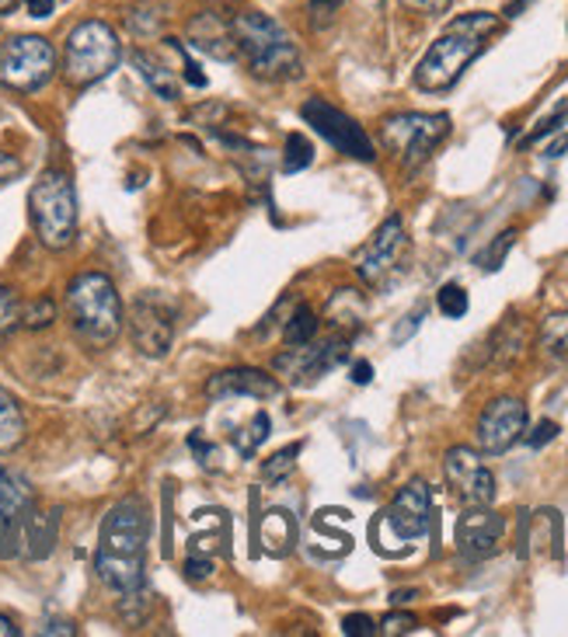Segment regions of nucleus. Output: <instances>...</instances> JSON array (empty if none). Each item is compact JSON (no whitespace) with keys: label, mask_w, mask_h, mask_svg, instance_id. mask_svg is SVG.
<instances>
[{"label":"nucleus","mask_w":568,"mask_h":637,"mask_svg":"<svg viewBox=\"0 0 568 637\" xmlns=\"http://www.w3.org/2000/svg\"><path fill=\"white\" fill-rule=\"evenodd\" d=\"M565 119H568V104H558V109H555L545 122H537V129H534V132H527L520 147H534V143H540L545 137H551V132H558V129L565 126Z\"/></svg>","instance_id":"72a5a7b5"},{"label":"nucleus","mask_w":568,"mask_h":637,"mask_svg":"<svg viewBox=\"0 0 568 637\" xmlns=\"http://www.w3.org/2000/svg\"><path fill=\"white\" fill-rule=\"evenodd\" d=\"M67 317L73 335L91 349H109L122 331V300L106 272H81L67 286Z\"/></svg>","instance_id":"20e7f679"},{"label":"nucleus","mask_w":568,"mask_h":637,"mask_svg":"<svg viewBox=\"0 0 568 637\" xmlns=\"http://www.w3.org/2000/svg\"><path fill=\"white\" fill-rule=\"evenodd\" d=\"M147 614H150V593H147L143 586L133 589V593H122V603H119V617H122V624L140 627V624L147 620Z\"/></svg>","instance_id":"2f4dec72"},{"label":"nucleus","mask_w":568,"mask_h":637,"mask_svg":"<svg viewBox=\"0 0 568 637\" xmlns=\"http://www.w3.org/2000/svg\"><path fill=\"white\" fill-rule=\"evenodd\" d=\"M349 380L359 384V387H367V384L373 380V366H370V362H356V366L349 369Z\"/></svg>","instance_id":"a18cd8bd"},{"label":"nucleus","mask_w":568,"mask_h":637,"mask_svg":"<svg viewBox=\"0 0 568 637\" xmlns=\"http://www.w3.org/2000/svg\"><path fill=\"white\" fill-rule=\"evenodd\" d=\"M311 165H315V147H311V140H307L303 132H290V137H287V150H282V171L297 175V171H307Z\"/></svg>","instance_id":"a878e982"},{"label":"nucleus","mask_w":568,"mask_h":637,"mask_svg":"<svg viewBox=\"0 0 568 637\" xmlns=\"http://www.w3.org/2000/svg\"><path fill=\"white\" fill-rule=\"evenodd\" d=\"M300 449H303V442H290V446H282L279 454H272V457L262 464V477H266L269 485L287 481V477L297 470V457H300Z\"/></svg>","instance_id":"bb28decb"},{"label":"nucleus","mask_w":568,"mask_h":637,"mask_svg":"<svg viewBox=\"0 0 568 637\" xmlns=\"http://www.w3.org/2000/svg\"><path fill=\"white\" fill-rule=\"evenodd\" d=\"M411 630H416V617H411V614H387L377 624V634H383V637H401V634H411Z\"/></svg>","instance_id":"e433bc0d"},{"label":"nucleus","mask_w":568,"mask_h":637,"mask_svg":"<svg viewBox=\"0 0 568 637\" xmlns=\"http://www.w3.org/2000/svg\"><path fill=\"white\" fill-rule=\"evenodd\" d=\"M537 345H540V352H545L548 359H555V362L568 359V310L548 313L545 321H540Z\"/></svg>","instance_id":"4be33fe9"},{"label":"nucleus","mask_w":568,"mask_h":637,"mask_svg":"<svg viewBox=\"0 0 568 637\" xmlns=\"http://www.w3.org/2000/svg\"><path fill=\"white\" fill-rule=\"evenodd\" d=\"M450 132V116H436V112H401L383 119L380 140L398 153V161L405 171L422 168L432 150L447 140Z\"/></svg>","instance_id":"6e6552de"},{"label":"nucleus","mask_w":568,"mask_h":637,"mask_svg":"<svg viewBox=\"0 0 568 637\" xmlns=\"http://www.w3.org/2000/svg\"><path fill=\"white\" fill-rule=\"evenodd\" d=\"M18 8V0H0V18H4V14H11Z\"/></svg>","instance_id":"3c124183"},{"label":"nucleus","mask_w":568,"mask_h":637,"mask_svg":"<svg viewBox=\"0 0 568 637\" xmlns=\"http://www.w3.org/2000/svg\"><path fill=\"white\" fill-rule=\"evenodd\" d=\"M122 60V42L112 32V24L88 18L67 36L63 46V77L73 88H88L106 81V77L119 67Z\"/></svg>","instance_id":"0eeeda50"},{"label":"nucleus","mask_w":568,"mask_h":637,"mask_svg":"<svg viewBox=\"0 0 568 637\" xmlns=\"http://www.w3.org/2000/svg\"><path fill=\"white\" fill-rule=\"evenodd\" d=\"M342 634H346V637H373V634H377V624H373L367 614H349V617L342 620Z\"/></svg>","instance_id":"58836bf2"},{"label":"nucleus","mask_w":568,"mask_h":637,"mask_svg":"<svg viewBox=\"0 0 568 637\" xmlns=\"http://www.w3.org/2000/svg\"><path fill=\"white\" fill-rule=\"evenodd\" d=\"M516 245V230H502L492 245H488V251H481L478 255V265L485 272H496V269H502V261H506V255H509V248Z\"/></svg>","instance_id":"473e14b6"},{"label":"nucleus","mask_w":568,"mask_h":637,"mask_svg":"<svg viewBox=\"0 0 568 637\" xmlns=\"http://www.w3.org/2000/svg\"><path fill=\"white\" fill-rule=\"evenodd\" d=\"M57 321V303L49 300V297H39L32 303H24L21 307V328L24 331H42Z\"/></svg>","instance_id":"c85d7f7f"},{"label":"nucleus","mask_w":568,"mask_h":637,"mask_svg":"<svg viewBox=\"0 0 568 637\" xmlns=\"http://www.w3.org/2000/svg\"><path fill=\"white\" fill-rule=\"evenodd\" d=\"M422 317H426V310H422V307H419L416 313H408V317H405V325H401V328L395 331V341L401 345V341H405V338H408L411 331H416V328L422 325Z\"/></svg>","instance_id":"c03bdc74"},{"label":"nucleus","mask_w":568,"mask_h":637,"mask_svg":"<svg viewBox=\"0 0 568 637\" xmlns=\"http://www.w3.org/2000/svg\"><path fill=\"white\" fill-rule=\"evenodd\" d=\"M405 248H408V233H405L401 217H387L377 227V233L363 245V251L356 255V276L367 286H380L387 276H391V269H398Z\"/></svg>","instance_id":"4468645a"},{"label":"nucleus","mask_w":568,"mask_h":637,"mask_svg":"<svg viewBox=\"0 0 568 637\" xmlns=\"http://www.w3.org/2000/svg\"><path fill=\"white\" fill-rule=\"evenodd\" d=\"M24 442V415L14 397L0 387V454H11Z\"/></svg>","instance_id":"5701e85b"},{"label":"nucleus","mask_w":568,"mask_h":637,"mask_svg":"<svg viewBox=\"0 0 568 637\" xmlns=\"http://www.w3.org/2000/svg\"><path fill=\"white\" fill-rule=\"evenodd\" d=\"M57 73V49L49 46L42 36H14L4 49H0V77L4 84L32 94L46 88Z\"/></svg>","instance_id":"1a4fd4ad"},{"label":"nucleus","mask_w":568,"mask_h":637,"mask_svg":"<svg viewBox=\"0 0 568 637\" xmlns=\"http://www.w3.org/2000/svg\"><path fill=\"white\" fill-rule=\"evenodd\" d=\"M527 4H534V0H512V4L506 8V14H509V18H516V14H520V11H524Z\"/></svg>","instance_id":"8fccbe9b"},{"label":"nucleus","mask_w":568,"mask_h":637,"mask_svg":"<svg viewBox=\"0 0 568 637\" xmlns=\"http://www.w3.org/2000/svg\"><path fill=\"white\" fill-rule=\"evenodd\" d=\"M349 345H352V335H342V331L331 335L325 345H315V341L297 345V349L276 356V374L290 377L293 384H311L349 359Z\"/></svg>","instance_id":"ddd939ff"},{"label":"nucleus","mask_w":568,"mask_h":637,"mask_svg":"<svg viewBox=\"0 0 568 637\" xmlns=\"http://www.w3.org/2000/svg\"><path fill=\"white\" fill-rule=\"evenodd\" d=\"M133 67L140 70V77L147 81V88L158 94V98H165V101H178V98H182V84L175 81V73H171L161 60H153L150 52L137 49V52H133Z\"/></svg>","instance_id":"aec40b11"},{"label":"nucleus","mask_w":568,"mask_h":637,"mask_svg":"<svg viewBox=\"0 0 568 637\" xmlns=\"http://www.w3.org/2000/svg\"><path fill=\"white\" fill-rule=\"evenodd\" d=\"M416 596H419L416 589H401V593H395V596H391V603L405 606V603H411V599H416Z\"/></svg>","instance_id":"09e8293b"},{"label":"nucleus","mask_w":568,"mask_h":637,"mask_svg":"<svg viewBox=\"0 0 568 637\" xmlns=\"http://www.w3.org/2000/svg\"><path fill=\"white\" fill-rule=\"evenodd\" d=\"M527 432V405L520 397H496L478 418V446L481 454L499 457L509 446H516Z\"/></svg>","instance_id":"2eb2a0df"},{"label":"nucleus","mask_w":568,"mask_h":637,"mask_svg":"<svg viewBox=\"0 0 568 637\" xmlns=\"http://www.w3.org/2000/svg\"><path fill=\"white\" fill-rule=\"evenodd\" d=\"M436 307H440V313L450 317V321H460V317L468 313V307H471L468 289L457 286V282H447L440 293H436Z\"/></svg>","instance_id":"7c9ffc66"},{"label":"nucleus","mask_w":568,"mask_h":637,"mask_svg":"<svg viewBox=\"0 0 568 637\" xmlns=\"http://www.w3.org/2000/svg\"><path fill=\"white\" fill-rule=\"evenodd\" d=\"M206 394L213 401H227V397H255V401H269V397L279 394V380L269 377L266 369L255 366H235L223 369V374H213L206 380Z\"/></svg>","instance_id":"f3484780"},{"label":"nucleus","mask_w":568,"mask_h":637,"mask_svg":"<svg viewBox=\"0 0 568 637\" xmlns=\"http://www.w3.org/2000/svg\"><path fill=\"white\" fill-rule=\"evenodd\" d=\"M300 119L311 126L325 143H331L339 153L352 157V161H377V147L367 137V129L359 126L352 116H346L342 109H335L325 98H307L300 104Z\"/></svg>","instance_id":"9d476101"},{"label":"nucleus","mask_w":568,"mask_h":637,"mask_svg":"<svg viewBox=\"0 0 568 637\" xmlns=\"http://www.w3.org/2000/svg\"><path fill=\"white\" fill-rule=\"evenodd\" d=\"M42 634H73V627H70L67 620H63V624L53 620V624H46V627H42Z\"/></svg>","instance_id":"49530a36"},{"label":"nucleus","mask_w":568,"mask_h":637,"mask_svg":"<svg viewBox=\"0 0 568 637\" xmlns=\"http://www.w3.org/2000/svg\"><path fill=\"white\" fill-rule=\"evenodd\" d=\"M558 432H561V429H558V421H548V418H545V421H537V425H534V432L527 436V442H530L534 449H540V446H548Z\"/></svg>","instance_id":"a19ab883"},{"label":"nucleus","mask_w":568,"mask_h":637,"mask_svg":"<svg viewBox=\"0 0 568 637\" xmlns=\"http://www.w3.org/2000/svg\"><path fill=\"white\" fill-rule=\"evenodd\" d=\"M18 175H21V157L0 150V185H4V181H14Z\"/></svg>","instance_id":"79ce46f5"},{"label":"nucleus","mask_w":568,"mask_h":637,"mask_svg":"<svg viewBox=\"0 0 568 637\" xmlns=\"http://www.w3.org/2000/svg\"><path fill=\"white\" fill-rule=\"evenodd\" d=\"M147 534H150L147 501L140 495L119 498L109 509L106 522H101V534H98L94 571L101 578V586H109L119 596L143 586Z\"/></svg>","instance_id":"f257e3e1"},{"label":"nucleus","mask_w":568,"mask_h":637,"mask_svg":"<svg viewBox=\"0 0 568 637\" xmlns=\"http://www.w3.org/2000/svg\"><path fill=\"white\" fill-rule=\"evenodd\" d=\"M401 4L416 14H426V18H440L450 11V0H401Z\"/></svg>","instance_id":"ea45409f"},{"label":"nucleus","mask_w":568,"mask_h":637,"mask_svg":"<svg viewBox=\"0 0 568 637\" xmlns=\"http://www.w3.org/2000/svg\"><path fill=\"white\" fill-rule=\"evenodd\" d=\"M502 537H506V519L488 506H468V512L457 519V550L468 557V561L492 557Z\"/></svg>","instance_id":"dca6fc26"},{"label":"nucleus","mask_w":568,"mask_h":637,"mask_svg":"<svg viewBox=\"0 0 568 637\" xmlns=\"http://www.w3.org/2000/svg\"><path fill=\"white\" fill-rule=\"evenodd\" d=\"M339 11H342V0H307V18H311L315 29H328Z\"/></svg>","instance_id":"f704fd0d"},{"label":"nucleus","mask_w":568,"mask_h":637,"mask_svg":"<svg viewBox=\"0 0 568 637\" xmlns=\"http://www.w3.org/2000/svg\"><path fill=\"white\" fill-rule=\"evenodd\" d=\"M520 554L530 557L540 547H548L551 554H561V516L555 509L545 512H527V526H524V540H520Z\"/></svg>","instance_id":"6ab92c4d"},{"label":"nucleus","mask_w":568,"mask_h":637,"mask_svg":"<svg viewBox=\"0 0 568 637\" xmlns=\"http://www.w3.org/2000/svg\"><path fill=\"white\" fill-rule=\"evenodd\" d=\"M168 46L178 52V57H182V67H186V70H182V73H186V84H192V88H206V73L199 70V63H196V60L189 57V52H186V46L178 42V39H168Z\"/></svg>","instance_id":"4c0bfd02"},{"label":"nucleus","mask_w":568,"mask_h":637,"mask_svg":"<svg viewBox=\"0 0 568 637\" xmlns=\"http://www.w3.org/2000/svg\"><path fill=\"white\" fill-rule=\"evenodd\" d=\"M269 432H272V418H269L266 411H258V415L248 421V429H241V436L235 439L238 454H241V457H255L258 446L269 439Z\"/></svg>","instance_id":"cd10ccee"},{"label":"nucleus","mask_w":568,"mask_h":637,"mask_svg":"<svg viewBox=\"0 0 568 637\" xmlns=\"http://www.w3.org/2000/svg\"><path fill=\"white\" fill-rule=\"evenodd\" d=\"M213 571H217L213 557H206V554H199V550H192V554L186 557V565H182V575H186L189 581H202V578H210Z\"/></svg>","instance_id":"c9c22d12"},{"label":"nucleus","mask_w":568,"mask_h":637,"mask_svg":"<svg viewBox=\"0 0 568 637\" xmlns=\"http://www.w3.org/2000/svg\"><path fill=\"white\" fill-rule=\"evenodd\" d=\"M318 328H321V321H318V313L307 307V303H300L293 313H290V321H287V328H282V341L290 345V349H297V345H307V341H315V335H318Z\"/></svg>","instance_id":"393cba45"},{"label":"nucleus","mask_w":568,"mask_h":637,"mask_svg":"<svg viewBox=\"0 0 568 637\" xmlns=\"http://www.w3.org/2000/svg\"><path fill=\"white\" fill-rule=\"evenodd\" d=\"M24 8H29V14L32 18H53V11H57V0H24Z\"/></svg>","instance_id":"37998d69"},{"label":"nucleus","mask_w":568,"mask_h":637,"mask_svg":"<svg viewBox=\"0 0 568 637\" xmlns=\"http://www.w3.org/2000/svg\"><path fill=\"white\" fill-rule=\"evenodd\" d=\"M189 36H192L196 49H202V52H213L217 60H238V49H235V39H230L227 18L210 14V11H202L199 18H192V24H189Z\"/></svg>","instance_id":"a211bd4d"},{"label":"nucleus","mask_w":568,"mask_h":637,"mask_svg":"<svg viewBox=\"0 0 568 637\" xmlns=\"http://www.w3.org/2000/svg\"><path fill=\"white\" fill-rule=\"evenodd\" d=\"M129 335H133L137 349L150 359L168 356L175 341V313L158 293H140L129 307Z\"/></svg>","instance_id":"9b49d317"},{"label":"nucleus","mask_w":568,"mask_h":637,"mask_svg":"<svg viewBox=\"0 0 568 637\" xmlns=\"http://www.w3.org/2000/svg\"><path fill=\"white\" fill-rule=\"evenodd\" d=\"M0 637H18V627H14V620H8L4 614H0Z\"/></svg>","instance_id":"de8ad7c7"},{"label":"nucleus","mask_w":568,"mask_h":637,"mask_svg":"<svg viewBox=\"0 0 568 637\" xmlns=\"http://www.w3.org/2000/svg\"><path fill=\"white\" fill-rule=\"evenodd\" d=\"M0 474H4V467H0Z\"/></svg>","instance_id":"864d4df0"},{"label":"nucleus","mask_w":568,"mask_h":637,"mask_svg":"<svg viewBox=\"0 0 568 637\" xmlns=\"http://www.w3.org/2000/svg\"><path fill=\"white\" fill-rule=\"evenodd\" d=\"M565 147H568V137H565L561 143H555V147H548V157H561V153H565Z\"/></svg>","instance_id":"603ef678"},{"label":"nucleus","mask_w":568,"mask_h":637,"mask_svg":"<svg viewBox=\"0 0 568 637\" xmlns=\"http://www.w3.org/2000/svg\"><path fill=\"white\" fill-rule=\"evenodd\" d=\"M230 39H235L238 60L258 81H293L303 73L300 49L282 24L255 8H238L227 18Z\"/></svg>","instance_id":"f03ea898"},{"label":"nucleus","mask_w":568,"mask_h":637,"mask_svg":"<svg viewBox=\"0 0 568 637\" xmlns=\"http://www.w3.org/2000/svg\"><path fill=\"white\" fill-rule=\"evenodd\" d=\"M29 217L39 245L49 251H63L77 237V196L67 171L49 168L36 178L29 192Z\"/></svg>","instance_id":"423d86ee"},{"label":"nucleus","mask_w":568,"mask_h":637,"mask_svg":"<svg viewBox=\"0 0 568 637\" xmlns=\"http://www.w3.org/2000/svg\"><path fill=\"white\" fill-rule=\"evenodd\" d=\"M429 529H432V495L426 481H408L405 488H398L391 506L373 519L370 540L373 550L383 557H405Z\"/></svg>","instance_id":"39448f33"},{"label":"nucleus","mask_w":568,"mask_h":637,"mask_svg":"<svg viewBox=\"0 0 568 637\" xmlns=\"http://www.w3.org/2000/svg\"><path fill=\"white\" fill-rule=\"evenodd\" d=\"M21 300L11 286H0V341L11 338L21 328Z\"/></svg>","instance_id":"c756f323"},{"label":"nucleus","mask_w":568,"mask_h":637,"mask_svg":"<svg viewBox=\"0 0 568 637\" xmlns=\"http://www.w3.org/2000/svg\"><path fill=\"white\" fill-rule=\"evenodd\" d=\"M499 29V18L488 14V11H475V14H464L457 18L450 29L436 39L426 57L416 67V88L426 94H440L450 91L464 70H468L481 52H485V39Z\"/></svg>","instance_id":"7ed1b4c3"},{"label":"nucleus","mask_w":568,"mask_h":637,"mask_svg":"<svg viewBox=\"0 0 568 637\" xmlns=\"http://www.w3.org/2000/svg\"><path fill=\"white\" fill-rule=\"evenodd\" d=\"M444 474L454 495L464 506H492L496 501V474L485 467L481 454L471 446H454L444 457Z\"/></svg>","instance_id":"f8f14e48"},{"label":"nucleus","mask_w":568,"mask_h":637,"mask_svg":"<svg viewBox=\"0 0 568 637\" xmlns=\"http://www.w3.org/2000/svg\"><path fill=\"white\" fill-rule=\"evenodd\" d=\"M363 317H367V303L356 289H339L328 303V321L342 335H356L359 328H363Z\"/></svg>","instance_id":"412c9836"},{"label":"nucleus","mask_w":568,"mask_h":637,"mask_svg":"<svg viewBox=\"0 0 568 637\" xmlns=\"http://www.w3.org/2000/svg\"><path fill=\"white\" fill-rule=\"evenodd\" d=\"M293 540H297V526H293L290 512H282V509L266 512V519H262V544H266V550L279 557V554L290 550Z\"/></svg>","instance_id":"b1692460"}]
</instances>
